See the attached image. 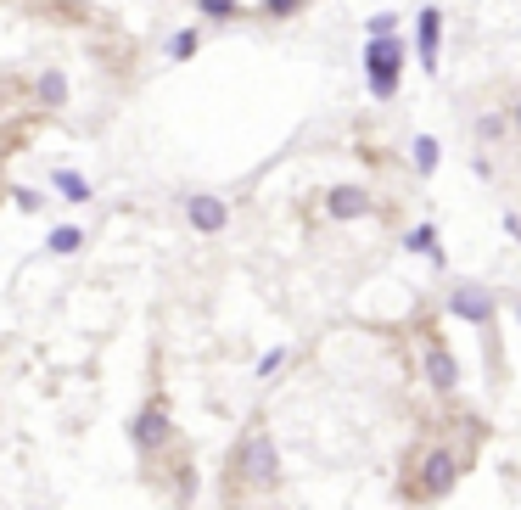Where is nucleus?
Wrapping results in <instances>:
<instances>
[{"label":"nucleus","mask_w":521,"mask_h":510,"mask_svg":"<svg viewBox=\"0 0 521 510\" xmlns=\"http://www.w3.org/2000/svg\"><path fill=\"white\" fill-rule=\"evenodd\" d=\"M236 476H241L247 488H275V483H280V455H275V437H270V432H247V437H241Z\"/></svg>","instance_id":"1"},{"label":"nucleus","mask_w":521,"mask_h":510,"mask_svg":"<svg viewBox=\"0 0 521 510\" xmlns=\"http://www.w3.org/2000/svg\"><path fill=\"white\" fill-rule=\"evenodd\" d=\"M454 483H460V460H454L448 449H427L415 460V494L420 499H443Z\"/></svg>","instance_id":"2"},{"label":"nucleus","mask_w":521,"mask_h":510,"mask_svg":"<svg viewBox=\"0 0 521 510\" xmlns=\"http://www.w3.org/2000/svg\"><path fill=\"white\" fill-rule=\"evenodd\" d=\"M129 437H135V449H141V455H157L162 443L174 437V416H169V404H162V398H152V404L141 409V416L129 421Z\"/></svg>","instance_id":"3"},{"label":"nucleus","mask_w":521,"mask_h":510,"mask_svg":"<svg viewBox=\"0 0 521 510\" xmlns=\"http://www.w3.org/2000/svg\"><path fill=\"white\" fill-rule=\"evenodd\" d=\"M398 40L393 34H387V40H370V95H381V102H387V95H393L398 90Z\"/></svg>","instance_id":"4"},{"label":"nucleus","mask_w":521,"mask_h":510,"mask_svg":"<svg viewBox=\"0 0 521 510\" xmlns=\"http://www.w3.org/2000/svg\"><path fill=\"white\" fill-rule=\"evenodd\" d=\"M185 219H191L202 236H219L224 225H231V208H224L219 197H208V191H197V197H185Z\"/></svg>","instance_id":"5"},{"label":"nucleus","mask_w":521,"mask_h":510,"mask_svg":"<svg viewBox=\"0 0 521 510\" xmlns=\"http://www.w3.org/2000/svg\"><path fill=\"white\" fill-rule=\"evenodd\" d=\"M427 381H432V393H443V398L460 387V359H454L443 342H427Z\"/></svg>","instance_id":"6"},{"label":"nucleus","mask_w":521,"mask_h":510,"mask_svg":"<svg viewBox=\"0 0 521 510\" xmlns=\"http://www.w3.org/2000/svg\"><path fill=\"white\" fill-rule=\"evenodd\" d=\"M448 309L460 314V320H471V326H487V320H494V298H487L482 286H454Z\"/></svg>","instance_id":"7"},{"label":"nucleus","mask_w":521,"mask_h":510,"mask_svg":"<svg viewBox=\"0 0 521 510\" xmlns=\"http://www.w3.org/2000/svg\"><path fill=\"white\" fill-rule=\"evenodd\" d=\"M420 68H427V74H437V45H443V17H437V6H427V12H420Z\"/></svg>","instance_id":"8"},{"label":"nucleus","mask_w":521,"mask_h":510,"mask_svg":"<svg viewBox=\"0 0 521 510\" xmlns=\"http://www.w3.org/2000/svg\"><path fill=\"white\" fill-rule=\"evenodd\" d=\"M325 208H331V219H365V213H370V191H359V185H337L331 197H325Z\"/></svg>","instance_id":"9"},{"label":"nucleus","mask_w":521,"mask_h":510,"mask_svg":"<svg viewBox=\"0 0 521 510\" xmlns=\"http://www.w3.org/2000/svg\"><path fill=\"white\" fill-rule=\"evenodd\" d=\"M409 252H420V259H432V264H437V259H443V247H437V230H432V225H420V230L409 236Z\"/></svg>","instance_id":"10"},{"label":"nucleus","mask_w":521,"mask_h":510,"mask_svg":"<svg viewBox=\"0 0 521 510\" xmlns=\"http://www.w3.org/2000/svg\"><path fill=\"white\" fill-rule=\"evenodd\" d=\"M437 157H443V152H437V141H432V135H420V141H415V169H420V174H432V169H437Z\"/></svg>","instance_id":"11"},{"label":"nucleus","mask_w":521,"mask_h":510,"mask_svg":"<svg viewBox=\"0 0 521 510\" xmlns=\"http://www.w3.org/2000/svg\"><path fill=\"white\" fill-rule=\"evenodd\" d=\"M40 102L62 107V102H68V79H62V74H45V79H40Z\"/></svg>","instance_id":"12"},{"label":"nucleus","mask_w":521,"mask_h":510,"mask_svg":"<svg viewBox=\"0 0 521 510\" xmlns=\"http://www.w3.org/2000/svg\"><path fill=\"white\" fill-rule=\"evenodd\" d=\"M56 191H62V197H74V202H84V197H90V185H84L79 174H68V169L56 174Z\"/></svg>","instance_id":"13"},{"label":"nucleus","mask_w":521,"mask_h":510,"mask_svg":"<svg viewBox=\"0 0 521 510\" xmlns=\"http://www.w3.org/2000/svg\"><path fill=\"white\" fill-rule=\"evenodd\" d=\"M84 241V230H74V225H62V230H51V252H74Z\"/></svg>","instance_id":"14"},{"label":"nucleus","mask_w":521,"mask_h":510,"mask_svg":"<svg viewBox=\"0 0 521 510\" xmlns=\"http://www.w3.org/2000/svg\"><path fill=\"white\" fill-rule=\"evenodd\" d=\"M191 51H197V28H185V34H174L169 40V56L180 62V56H191Z\"/></svg>","instance_id":"15"},{"label":"nucleus","mask_w":521,"mask_h":510,"mask_svg":"<svg viewBox=\"0 0 521 510\" xmlns=\"http://www.w3.org/2000/svg\"><path fill=\"white\" fill-rule=\"evenodd\" d=\"M286 365V348H275V354H264V359H258V376H275Z\"/></svg>","instance_id":"16"},{"label":"nucleus","mask_w":521,"mask_h":510,"mask_svg":"<svg viewBox=\"0 0 521 510\" xmlns=\"http://www.w3.org/2000/svg\"><path fill=\"white\" fill-rule=\"evenodd\" d=\"M208 17H236V0H202Z\"/></svg>","instance_id":"17"},{"label":"nucleus","mask_w":521,"mask_h":510,"mask_svg":"<svg viewBox=\"0 0 521 510\" xmlns=\"http://www.w3.org/2000/svg\"><path fill=\"white\" fill-rule=\"evenodd\" d=\"M477 130H482V135H487V141H494V135H505V118H499V113H487V118H482V123H477Z\"/></svg>","instance_id":"18"},{"label":"nucleus","mask_w":521,"mask_h":510,"mask_svg":"<svg viewBox=\"0 0 521 510\" xmlns=\"http://www.w3.org/2000/svg\"><path fill=\"white\" fill-rule=\"evenodd\" d=\"M387 34H393V17H387V12L370 17V40H387Z\"/></svg>","instance_id":"19"},{"label":"nucleus","mask_w":521,"mask_h":510,"mask_svg":"<svg viewBox=\"0 0 521 510\" xmlns=\"http://www.w3.org/2000/svg\"><path fill=\"white\" fill-rule=\"evenodd\" d=\"M264 12L270 17H286V12H298V0H264Z\"/></svg>","instance_id":"20"},{"label":"nucleus","mask_w":521,"mask_h":510,"mask_svg":"<svg viewBox=\"0 0 521 510\" xmlns=\"http://www.w3.org/2000/svg\"><path fill=\"white\" fill-rule=\"evenodd\" d=\"M510 123H516V130H521V102H516V113H510Z\"/></svg>","instance_id":"21"},{"label":"nucleus","mask_w":521,"mask_h":510,"mask_svg":"<svg viewBox=\"0 0 521 510\" xmlns=\"http://www.w3.org/2000/svg\"><path fill=\"white\" fill-rule=\"evenodd\" d=\"M516 320H521V309H516Z\"/></svg>","instance_id":"22"}]
</instances>
